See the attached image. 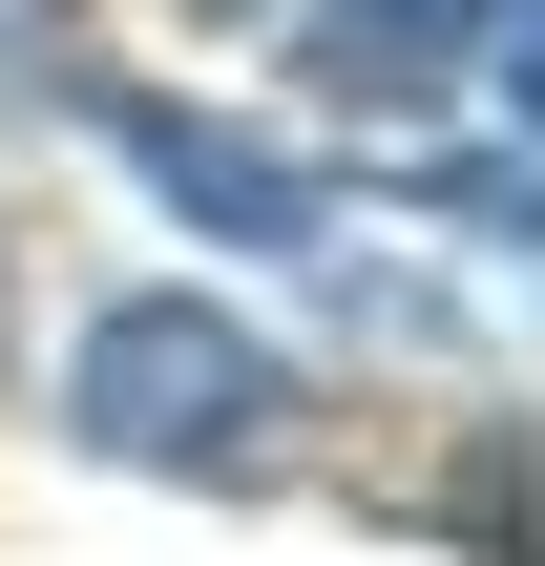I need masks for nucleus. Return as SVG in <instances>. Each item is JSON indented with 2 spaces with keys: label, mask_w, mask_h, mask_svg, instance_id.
Listing matches in <instances>:
<instances>
[{
  "label": "nucleus",
  "mask_w": 545,
  "mask_h": 566,
  "mask_svg": "<svg viewBox=\"0 0 545 566\" xmlns=\"http://www.w3.org/2000/svg\"><path fill=\"white\" fill-rule=\"evenodd\" d=\"M63 441L84 462H147V483H252L294 441V357L210 294H105L84 357H63Z\"/></svg>",
  "instance_id": "f257e3e1"
},
{
  "label": "nucleus",
  "mask_w": 545,
  "mask_h": 566,
  "mask_svg": "<svg viewBox=\"0 0 545 566\" xmlns=\"http://www.w3.org/2000/svg\"><path fill=\"white\" fill-rule=\"evenodd\" d=\"M105 147H126L189 231H231V252H315V231H336V189H315L294 147H252V126H189V105H126V84H105Z\"/></svg>",
  "instance_id": "f03ea898"
},
{
  "label": "nucleus",
  "mask_w": 545,
  "mask_h": 566,
  "mask_svg": "<svg viewBox=\"0 0 545 566\" xmlns=\"http://www.w3.org/2000/svg\"><path fill=\"white\" fill-rule=\"evenodd\" d=\"M462 42H504V0H315L294 84H336V105H420Z\"/></svg>",
  "instance_id": "7ed1b4c3"
},
{
  "label": "nucleus",
  "mask_w": 545,
  "mask_h": 566,
  "mask_svg": "<svg viewBox=\"0 0 545 566\" xmlns=\"http://www.w3.org/2000/svg\"><path fill=\"white\" fill-rule=\"evenodd\" d=\"M504 105L545 126V0H504Z\"/></svg>",
  "instance_id": "20e7f679"
}]
</instances>
